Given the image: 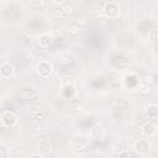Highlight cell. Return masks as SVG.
Segmentation results:
<instances>
[{
    "label": "cell",
    "mask_w": 158,
    "mask_h": 158,
    "mask_svg": "<svg viewBox=\"0 0 158 158\" xmlns=\"http://www.w3.org/2000/svg\"><path fill=\"white\" fill-rule=\"evenodd\" d=\"M0 156H6V152H5V148H3V147H0Z\"/></svg>",
    "instance_id": "cell-1"
}]
</instances>
